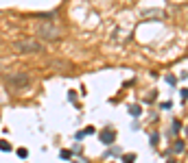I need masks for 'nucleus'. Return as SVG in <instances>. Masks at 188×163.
<instances>
[{
    "instance_id": "nucleus-1",
    "label": "nucleus",
    "mask_w": 188,
    "mask_h": 163,
    "mask_svg": "<svg viewBox=\"0 0 188 163\" xmlns=\"http://www.w3.org/2000/svg\"><path fill=\"white\" fill-rule=\"evenodd\" d=\"M15 50H20V52H40L42 44L35 41V39H22V41L15 44Z\"/></svg>"
},
{
    "instance_id": "nucleus-2",
    "label": "nucleus",
    "mask_w": 188,
    "mask_h": 163,
    "mask_svg": "<svg viewBox=\"0 0 188 163\" xmlns=\"http://www.w3.org/2000/svg\"><path fill=\"white\" fill-rule=\"evenodd\" d=\"M37 35L40 37H44V39H57L59 37V31L55 29V26H51V24H44V26H40V29H37Z\"/></svg>"
},
{
    "instance_id": "nucleus-3",
    "label": "nucleus",
    "mask_w": 188,
    "mask_h": 163,
    "mask_svg": "<svg viewBox=\"0 0 188 163\" xmlns=\"http://www.w3.org/2000/svg\"><path fill=\"white\" fill-rule=\"evenodd\" d=\"M116 139V135H114V131H109V128H105V131L101 133V142L103 144H112Z\"/></svg>"
},
{
    "instance_id": "nucleus-4",
    "label": "nucleus",
    "mask_w": 188,
    "mask_h": 163,
    "mask_svg": "<svg viewBox=\"0 0 188 163\" xmlns=\"http://www.w3.org/2000/svg\"><path fill=\"white\" fill-rule=\"evenodd\" d=\"M129 113L134 115V117H138V115H140V107H138V104H134V107H129Z\"/></svg>"
},
{
    "instance_id": "nucleus-5",
    "label": "nucleus",
    "mask_w": 188,
    "mask_h": 163,
    "mask_svg": "<svg viewBox=\"0 0 188 163\" xmlns=\"http://www.w3.org/2000/svg\"><path fill=\"white\" fill-rule=\"evenodd\" d=\"M15 154H18L20 159H26V157H29V150H26V148H18V152H15Z\"/></svg>"
},
{
    "instance_id": "nucleus-6",
    "label": "nucleus",
    "mask_w": 188,
    "mask_h": 163,
    "mask_svg": "<svg viewBox=\"0 0 188 163\" xmlns=\"http://www.w3.org/2000/svg\"><path fill=\"white\" fill-rule=\"evenodd\" d=\"M173 150H175V152H184V142H175Z\"/></svg>"
},
{
    "instance_id": "nucleus-7",
    "label": "nucleus",
    "mask_w": 188,
    "mask_h": 163,
    "mask_svg": "<svg viewBox=\"0 0 188 163\" xmlns=\"http://www.w3.org/2000/svg\"><path fill=\"white\" fill-rule=\"evenodd\" d=\"M0 150H4V152H9V150H11V144H9V142H0Z\"/></svg>"
},
{
    "instance_id": "nucleus-8",
    "label": "nucleus",
    "mask_w": 188,
    "mask_h": 163,
    "mask_svg": "<svg viewBox=\"0 0 188 163\" xmlns=\"http://www.w3.org/2000/svg\"><path fill=\"white\" fill-rule=\"evenodd\" d=\"M94 133H96V128H94V126H87L83 131V135H94Z\"/></svg>"
},
{
    "instance_id": "nucleus-9",
    "label": "nucleus",
    "mask_w": 188,
    "mask_h": 163,
    "mask_svg": "<svg viewBox=\"0 0 188 163\" xmlns=\"http://www.w3.org/2000/svg\"><path fill=\"white\" fill-rule=\"evenodd\" d=\"M70 157H72L70 150H61V159H70Z\"/></svg>"
},
{
    "instance_id": "nucleus-10",
    "label": "nucleus",
    "mask_w": 188,
    "mask_h": 163,
    "mask_svg": "<svg viewBox=\"0 0 188 163\" xmlns=\"http://www.w3.org/2000/svg\"><path fill=\"white\" fill-rule=\"evenodd\" d=\"M85 137V135H83V131H79V133H74V139H77V142H81V139H83Z\"/></svg>"
},
{
    "instance_id": "nucleus-11",
    "label": "nucleus",
    "mask_w": 188,
    "mask_h": 163,
    "mask_svg": "<svg viewBox=\"0 0 188 163\" xmlns=\"http://www.w3.org/2000/svg\"><path fill=\"white\" fill-rule=\"evenodd\" d=\"M68 98H70V102H74L77 100V92H68Z\"/></svg>"
},
{
    "instance_id": "nucleus-12",
    "label": "nucleus",
    "mask_w": 188,
    "mask_h": 163,
    "mask_svg": "<svg viewBox=\"0 0 188 163\" xmlns=\"http://www.w3.org/2000/svg\"><path fill=\"white\" fill-rule=\"evenodd\" d=\"M179 128H181V124H179V122H173V131H175V133H177V131H179Z\"/></svg>"
},
{
    "instance_id": "nucleus-13",
    "label": "nucleus",
    "mask_w": 188,
    "mask_h": 163,
    "mask_svg": "<svg viewBox=\"0 0 188 163\" xmlns=\"http://www.w3.org/2000/svg\"><path fill=\"white\" fill-rule=\"evenodd\" d=\"M158 139H160V137H158V133H153V137H151V144L155 146V144H158Z\"/></svg>"
},
{
    "instance_id": "nucleus-14",
    "label": "nucleus",
    "mask_w": 188,
    "mask_h": 163,
    "mask_svg": "<svg viewBox=\"0 0 188 163\" xmlns=\"http://www.w3.org/2000/svg\"><path fill=\"white\" fill-rule=\"evenodd\" d=\"M168 163H173V161H168Z\"/></svg>"
}]
</instances>
